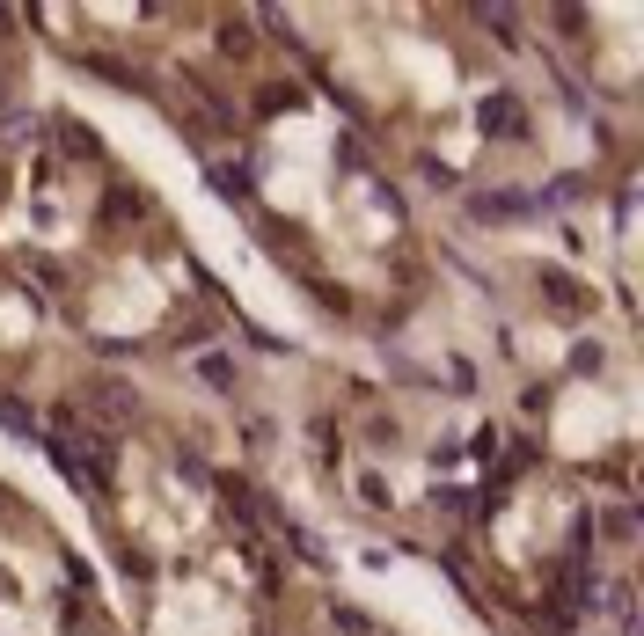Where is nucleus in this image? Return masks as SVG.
Listing matches in <instances>:
<instances>
[{
  "label": "nucleus",
  "instance_id": "3",
  "mask_svg": "<svg viewBox=\"0 0 644 636\" xmlns=\"http://www.w3.org/2000/svg\"><path fill=\"white\" fill-rule=\"evenodd\" d=\"M476 125H483V132H520V103H513V96H483V103H476Z\"/></svg>",
  "mask_w": 644,
  "mask_h": 636
},
{
  "label": "nucleus",
  "instance_id": "4",
  "mask_svg": "<svg viewBox=\"0 0 644 636\" xmlns=\"http://www.w3.org/2000/svg\"><path fill=\"white\" fill-rule=\"evenodd\" d=\"M0 424H8L15 439H37V410L22 403V395H0Z\"/></svg>",
  "mask_w": 644,
  "mask_h": 636
},
{
  "label": "nucleus",
  "instance_id": "1",
  "mask_svg": "<svg viewBox=\"0 0 644 636\" xmlns=\"http://www.w3.org/2000/svg\"><path fill=\"white\" fill-rule=\"evenodd\" d=\"M44 446H52V468L81 490V498H103V490H110V446H103V432L59 417L52 432H44Z\"/></svg>",
  "mask_w": 644,
  "mask_h": 636
},
{
  "label": "nucleus",
  "instance_id": "2",
  "mask_svg": "<svg viewBox=\"0 0 644 636\" xmlns=\"http://www.w3.org/2000/svg\"><path fill=\"white\" fill-rule=\"evenodd\" d=\"M213 191H220L227 205H257V183H249L235 161H213Z\"/></svg>",
  "mask_w": 644,
  "mask_h": 636
},
{
  "label": "nucleus",
  "instance_id": "5",
  "mask_svg": "<svg viewBox=\"0 0 644 636\" xmlns=\"http://www.w3.org/2000/svg\"><path fill=\"white\" fill-rule=\"evenodd\" d=\"M198 373H205V381H213V388H235V366H227L220 351H205V359H198Z\"/></svg>",
  "mask_w": 644,
  "mask_h": 636
}]
</instances>
